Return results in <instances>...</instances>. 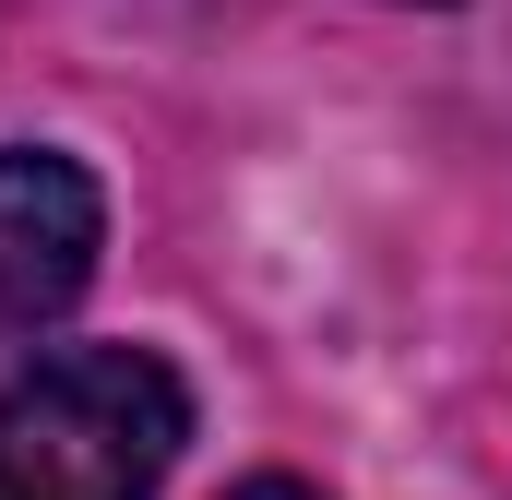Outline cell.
<instances>
[{
  "instance_id": "1",
  "label": "cell",
  "mask_w": 512,
  "mask_h": 500,
  "mask_svg": "<svg viewBox=\"0 0 512 500\" xmlns=\"http://www.w3.org/2000/svg\"><path fill=\"white\" fill-rule=\"evenodd\" d=\"M191 393L155 346H60L0 393V500H155Z\"/></svg>"
},
{
  "instance_id": "2",
  "label": "cell",
  "mask_w": 512,
  "mask_h": 500,
  "mask_svg": "<svg viewBox=\"0 0 512 500\" xmlns=\"http://www.w3.org/2000/svg\"><path fill=\"white\" fill-rule=\"evenodd\" d=\"M96 250H108L96 179L48 143H0V346L48 334L96 286Z\"/></svg>"
},
{
  "instance_id": "3",
  "label": "cell",
  "mask_w": 512,
  "mask_h": 500,
  "mask_svg": "<svg viewBox=\"0 0 512 500\" xmlns=\"http://www.w3.org/2000/svg\"><path fill=\"white\" fill-rule=\"evenodd\" d=\"M227 500H322V489H298V477H251V489H227Z\"/></svg>"
}]
</instances>
